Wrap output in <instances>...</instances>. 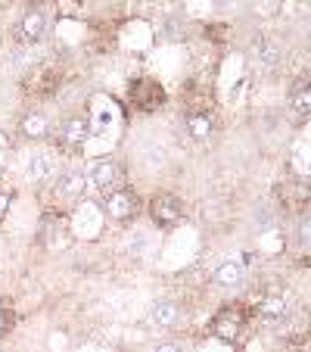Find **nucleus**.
<instances>
[{"mask_svg": "<svg viewBox=\"0 0 311 352\" xmlns=\"http://www.w3.org/2000/svg\"><path fill=\"white\" fill-rule=\"evenodd\" d=\"M28 175H32L34 181H50L60 175V156L50 153V150H44V153H34L32 162H28Z\"/></svg>", "mask_w": 311, "mask_h": 352, "instance_id": "obj_9", "label": "nucleus"}, {"mask_svg": "<svg viewBox=\"0 0 311 352\" xmlns=\"http://www.w3.org/2000/svg\"><path fill=\"white\" fill-rule=\"evenodd\" d=\"M150 321L156 327H162V331H172V327H178L184 321V312H181L174 299H156L150 309Z\"/></svg>", "mask_w": 311, "mask_h": 352, "instance_id": "obj_6", "label": "nucleus"}, {"mask_svg": "<svg viewBox=\"0 0 311 352\" xmlns=\"http://www.w3.org/2000/svg\"><path fill=\"white\" fill-rule=\"evenodd\" d=\"M212 333L221 340H227V343H233L240 333V312L237 309H224V312L212 321Z\"/></svg>", "mask_w": 311, "mask_h": 352, "instance_id": "obj_11", "label": "nucleus"}, {"mask_svg": "<svg viewBox=\"0 0 311 352\" xmlns=\"http://www.w3.org/2000/svg\"><path fill=\"white\" fill-rule=\"evenodd\" d=\"M7 209H10V197H7V193H0V219L7 215Z\"/></svg>", "mask_w": 311, "mask_h": 352, "instance_id": "obj_20", "label": "nucleus"}, {"mask_svg": "<svg viewBox=\"0 0 311 352\" xmlns=\"http://www.w3.org/2000/svg\"><path fill=\"white\" fill-rule=\"evenodd\" d=\"M152 352H187V346H184V343H174V340H168V343L152 346Z\"/></svg>", "mask_w": 311, "mask_h": 352, "instance_id": "obj_18", "label": "nucleus"}, {"mask_svg": "<svg viewBox=\"0 0 311 352\" xmlns=\"http://www.w3.org/2000/svg\"><path fill=\"white\" fill-rule=\"evenodd\" d=\"M103 212L113 221H128L140 212V197L131 187H115V190L106 193V199H103Z\"/></svg>", "mask_w": 311, "mask_h": 352, "instance_id": "obj_1", "label": "nucleus"}, {"mask_svg": "<svg viewBox=\"0 0 311 352\" xmlns=\"http://www.w3.org/2000/svg\"><path fill=\"white\" fill-rule=\"evenodd\" d=\"M7 327H10V312L0 306V333H7Z\"/></svg>", "mask_w": 311, "mask_h": 352, "instance_id": "obj_19", "label": "nucleus"}, {"mask_svg": "<svg viewBox=\"0 0 311 352\" xmlns=\"http://www.w3.org/2000/svg\"><path fill=\"white\" fill-rule=\"evenodd\" d=\"M87 187V172L81 168H66V172L56 175V193L62 199H78Z\"/></svg>", "mask_w": 311, "mask_h": 352, "instance_id": "obj_8", "label": "nucleus"}, {"mask_svg": "<svg viewBox=\"0 0 311 352\" xmlns=\"http://www.w3.org/2000/svg\"><path fill=\"white\" fill-rule=\"evenodd\" d=\"M131 100L137 103V109L150 113V109H159L162 103H165V91H162L159 81L140 78V81H134L131 85Z\"/></svg>", "mask_w": 311, "mask_h": 352, "instance_id": "obj_4", "label": "nucleus"}, {"mask_svg": "<svg viewBox=\"0 0 311 352\" xmlns=\"http://www.w3.org/2000/svg\"><path fill=\"white\" fill-rule=\"evenodd\" d=\"M258 312H262V318H268V321H277V318H284L286 315V299L284 296H265L262 299V306H258Z\"/></svg>", "mask_w": 311, "mask_h": 352, "instance_id": "obj_15", "label": "nucleus"}, {"mask_svg": "<svg viewBox=\"0 0 311 352\" xmlns=\"http://www.w3.org/2000/svg\"><path fill=\"white\" fill-rule=\"evenodd\" d=\"M296 240L302 246H311V212L305 215L302 221H299V228H296Z\"/></svg>", "mask_w": 311, "mask_h": 352, "instance_id": "obj_17", "label": "nucleus"}, {"mask_svg": "<svg viewBox=\"0 0 311 352\" xmlns=\"http://www.w3.org/2000/svg\"><path fill=\"white\" fill-rule=\"evenodd\" d=\"M308 3H311V0H308Z\"/></svg>", "mask_w": 311, "mask_h": 352, "instance_id": "obj_21", "label": "nucleus"}, {"mask_svg": "<svg viewBox=\"0 0 311 352\" xmlns=\"http://www.w3.org/2000/svg\"><path fill=\"white\" fill-rule=\"evenodd\" d=\"M87 184H93L100 193H113L122 184V168L113 160H97L87 168Z\"/></svg>", "mask_w": 311, "mask_h": 352, "instance_id": "obj_3", "label": "nucleus"}, {"mask_svg": "<svg viewBox=\"0 0 311 352\" xmlns=\"http://www.w3.org/2000/svg\"><path fill=\"white\" fill-rule=\"evenodd\" d=\"M290 109L299 116V119H305V116H311V85H302L292 91L290 97Z\"/></svg>", "mask_w": 311, "mask_h": 352, "instance_id": "obj_14", "label": "nucleus"}, {"mask_svg": "<svg viewBox=\"0 0 311 352\" xmlns=\"http://www.w3.org/2000/svg\"><path fill=\"white\" fill-rule=\"evenodd\" d=\"M243 278H246L243 265H240V262H233V259L221 262V265L215 268V274H212V280L221 287V290H237V287L243 284Z\"/></svg>", "mask_w": 311, "mask_h": 352, "instance_id": "obj_10", "label": "nucleus"}, {"mask_svg": "<svg viewBox=\"0 0 311 352\" xmlns=\"http://www.w3.org/2000/svg\"><path fill=\"white\" fill-rule=\"evenodd\" d=\"M87 138H91V119L87 116H69L66 122L60 125V140L66 146H84Z\"/></svg>", "mask_w": 311, "mask_h": 352, "instance_id": "obj_5", "label": "nucleus"}, {"mask_svg": "<svg viewBox=\"0 0 311 352\" xmlns=\"http://www.w3.org/2000/svg\"><path fill=\"white\" fill-rule=\"evenodd\" d=\"M150 215L159 228H174L184 219V203L178 197H172V193H162V197H156L150 203Z\"/></svg>", "mask_w": 311, "mask_h": 352, "instance_id": "obj_2", "label": "nucleus"}, {"mask_svg": "<svg viewBox=\"0 0 311 352\" xmlns=\"http://www.w3.org/2000/svg\"><path fill=\"white\" fill-rule=\"evenodd\" d=\"M255 54H258V60H262V63L274 66V63L280 60V47L274 44V41H268V38H258L255 41Z\"/></svg>", "mask_w": 311, "mask_h": 352, "instance_id": "obj_16", "label": "nucleus"}, {"mask_svg": "<svg viewBox=\"0 0 311 352\" xmlns=\"http://www.w3.org/2000/svg\"><path fill=\"white\" fill-rule=\"evenodd\" d=\"M19 131L25 140H41L50 134V122H47L44 113H25L19 122Z\"/></svg>", "mask_w": 311, "mask_h": 352, "instance_id": "obj_12", "label": "nucleus"}, {"mask_svg": "<svg viewBox=\"0 0 311 352\" xmlns=\"http://www.w3.org/2000/svg\"><path fill=\"white\" fill-rule=\"evenodd\" d=\"M187 134H190L193 140H209L212 138V119H209L205 113L187 116Z\"/></svg>", "mask_w": 311, "mask_h": 352, "instance_id": "obj_13", "label": "nucleus"}, {"mask_svg": "<svg viewBox=\"0 0 311 352\" xmlns=\"http://www.w3.org/2000/svg\"><path fill=\"white\" fill-rule=\"evenodd\" d=\"M47 34V16L38 13V10H32V13H25L19 19V28H16V38L22 41V44H38L41 38Z\"/></svg>", "mask_w": 311, "mask_h": 352, "instance_id": "obj_7", "label": "nucleus"}]
</instances>
